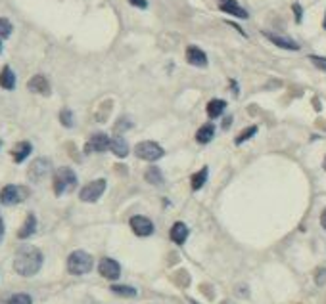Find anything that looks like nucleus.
<instances>
[{"label": "nucleus", "mask_w": 326, "mask_h": 304, "mask_svg": "<svg viewBox=\"0 0 326 304\" xmlns=\"http://www.w3.org/2000/svg\"><path fill=\"white\" fill-rule=\"evenodd\" d=\"M42 262H44V256L37 247L23 245L17 249V253L13 256V270H15V274H19L23 278H33L42 268Z\"/></svg>", "instance_id": "nucleus-1"}, {"label": "nucleus", "mask_w": 326, "mask_h": 304, "mask_svg": "<svg viewBox=\"0 0 326 304\" xmlns=\"http://www.w3.org/2000/svg\"><path fill=\"white\" fill-rule=\"evenodd\" d=\"M92 266H94V260L87 251H73L67 256V272L73 276H85L92 270Z\"/></svg>", "instance_id": "nucleus-2"}, {"label": "nucleus", "mask_w": 326, "mask_h": 304, "mask_svg": "<svg viewBox=\"0 0 326 304\" xmlns=\"http://www.w3.org/2000/svg\"><path fill=\"white\" fill-rule=\"evenodd\" d=\"M77 186V174L69 167H60L58 171L54 172V194L63 195L67 192H71Z\"/></svg>", "instance_id": "nucleus-3"}, {"label": "nucleus", "mask_w": 326, "mask_h": 304, "mask_svg": "<svg viewBox=\"0 0 326 304\" xmlns=\"http://www.w3.org/2000/svg\"><path fill=\"white\" fill-rule=\"evenodd\" d=\"M163 147L160 146V144H156V142H152V140H146V142H140V144H137V147H135V155H137L138 159H142V161H150V163H154V161H160V159L163 157Z\"/></svg>", "instance_id": "nucleus-4"}, {"label": "nucleus", "mask_w": 326, "mask_h": 304, "mask_svg": "<svg viewBox=\"0 0 326 304\" xmlns=\"http://www.w3.org/2000/svg\"><path fill=\"white\" fill-rule=\"evenodd\" d=\"M29 192H27V188L23 186H15V184H10V186H6V188H2V192H0V203L2 205H17V203H21L23 199H25Z\"/></svg>", "instance_id": "nucleus-5"}, {"label": "nucleus", "mask_w": 326, "mask_h": 304, "mask_svg": "<svg viewBox=\"0 0 326 304\" xmlns=\"http://www.w3.org/2000/svg\"><path fill=\"white\" fill-rule=\"evenodd\" d=\"M106 180L100 178V180H94V182H88L81 192H79V199L85 201V203H96L100 199L104 192H106Z\"/></svg>", "instance_id": "nucleus-6"}, {"label": "nucleus", "mask_w": 326, "mask_h": 304, "mask_svg": "<svg viewBox=\"0 0 326 304\" xmlns=\"http://www.w3.org/2000/svg\"><path fill=\"white\" fill-rule=\"evenodd\" d=\"M50 172H52V163L48 159L40 157V159H35L31 163V167L27 171V176H29L31 182H42Z\"/></svg>", "instance_id": "nucleus-7"}, {"label": "nucleus", "mask_w": 326, "mask_h": 304, "mask_svg": "<svg viewBox=\"0 0 326 304\" xmlns=\"http://www.w3.org/2000/svg\"><path fill=\"white\" fill-rule=\"evenodd\" d=\"M98 272H100L102 278H106V280H110V281H115V280H119V276H121V266H119V262L113 260V258H102L100 264H98Z\"/></svg>", "instance_id": "nucleus-8"}, {"label": "nucleus", "mask_w": 326, "mask_h": 304, "mask_svg": "<svg viewBox=\"0 0 326 304\" xmlns=\"http://www.w3.org/2000/svg\"><path fill=\"white\" fill-rule=\"evenodd\" d=\"M129 222H131V228H133V231L137 233L138 237H148V235L154 233V224H152V220L146 218V216H142V214L133 216Z\"/></svg>", "instance_id": "nucleus-9"}, {"label": "nucleus", "mask_w": 326, "mask_h": 304, "mask_svg": "<svg viewBox=\"0 0 326 304\" xmlns=\"http://www.w3.org/2000/svg\"><path fill=\"white\" fill-rule=\"evenodd\" d=\"M110 144H112V140H110L106 134H102V132L92 134L90 140L87 142L85 151H87V153H102V151L110 149Z\"/></svg>", "instance_id": "nucleus-10"}, {"label": "nucleus", "mask_w": 326, "mask_h": 304, "mask_svg": "<svg viewBox=\"0 0 326 304\" xmlns=\"http://www.w3.org/2000/svg\"><path fill=\"white\" fill-rule=\"evenodd\" d=\"M27 88L35 94H42V96H50V83L44 75H35L29 83H27Z\"/></svg>", "instance_id": "nucleus-11"}, {"label": "nucleus", "mask_w": 326, "mask_h": 304, "mask_svg": "<svg viewBox=\"0 0 326 304\" xmlns=\"http://www.w3.org/2000/svg\"><path fill=\"white\" fill-rule=\"evenodd\" d=\"M217 2H219L221 12L230 13V15L240 17V19H248V12H246V10L240 6L236 0H217Z\"/></svg>", "instance_id": "nucleus-12"}, {"label": "nucleus", "mask_w": 326, "mask_h": 304, "mask_svg": "<svg viewBox=\"0 0 326 304\" xmlns=\"http://www.w3.org/2000/svg\"><path fill=\"white\" fill-rule=\"evenodd\" d=\"M186 61L194 67H205L207 65V56L198 46H188L186 48Z\"/></svg>", "instance_id": "nucleus-13"}, {"label": "nucleus", "mask_w": 326, "mask_h": 304, "mask_svg": "<svg viewBox=\"0 0 326 304\" xmlns=\"http://www.w3.org/2000/svg\"><path fill=\"white\" fill-rule=\"evenodd\" d=\"M263 37L269 38L273 44H276L278 48H284V50H300V44L296 42V40H292V38L288 37H280V35H275V33H267V31H263Z\"/></svg>", "instance_id": "nucleus-14"}, {"label": "nucleus", "mask_w": 326, "mask_h": 304, "mask_svg": "<svg viewBox=\"0 0 326 304\" xmlns=\"http://www.w3.org/2000/svg\"><path fill=\"white\" fill-rule=\"evenodd\" d=\"M188 226L184 222H175L173 228H171V241H175L176 245H184L186 239H188Z\"/></svg>", "instance_id": "nucleus-15"}, {"label": "nucleus", "mask_w": 326, "mask_h": 304, "mask_svg": "<svg viewBox=\"0 0 326 304\" xmlns=\"http://www.w3.org/2000/svg\"><path fill=\"white\" fill-rule=\"evenodd\" d=\"M31 151H33L31 142H19V144H15L12 149L13 163H21V161H25V159L31 155Z\"/></svg>", "instance_id": "nucleus-16"}, {"label": "nucleus", "mask_w": 326, "mask_h": 304, "mask_svg": "<svg viewBox=\"0 0 326 304\" xmlns=\"http://www.w3.org/2000/svg\"><path fill=\"white\" fill-rule=\"evenodd\" d=\"M110 149L113 151V155H117L119 159H125L129 155V144L123 136H115L110 144Z\"/></svg>", "instance_id": "nucleus-17"}, {"label": "nucleus", "mask_w": 326, "mask_h": 304, "mask_svg": "<svg viewBox=\"0 0 326 304\" xmlns=\"http://www.w3.org/2000/svg\"><path fill=\"white\" fill-rule=\"evenodd\" d=\"M37 231V218H35V214H29L25 218V224L19 228L17 231V237L19 239H27V237H31L33 233Z\"/></svg>", "instance_id": "nucleus-18"}, {"label": "nucleus", "mask_w": 326, "mask_h": 304, "mask_svg": "<svg viewBox=\"0 0 326 304\" xmlns=\"http://www.w3.org/2000/svg\"><path fill=\"white\" fill-rule=\"evenodd\" d=\"M213 136H215V126L211 122H207V124L200 126V130L196 132V142L198 144H209L213 140Z\"/></svg>", "instance_id": "nucleus-19"}, {"label": "nucleus", "mask_w": 326, "mask_h": 304, "mask_svg": "<svg viewBox=\"0 0 326 304\" xmlns=\"http://www.w3.org/2000/svg\"><path fill=\"white\" fill-rule=\"evenodd\" d=\"M0 86L4 90H13L15 88V75L8 65L2 67V71H0Z\"/></svg>", "instance_id": "nucleus-20"}, {"label": "nucleus", "mask_w": 326, "mask_h": 304, "mask_svg": "<svg viewBox=\"0 0 326 304\" xmlns=\"http://www.w3.org/2000/svg\"><path fill=\"white\" fill-rule=\"evenodd\" d=\"M226 109V101L225 100H211L209 103H207V115H209V119H217V117H221Z\"/></svg>", "instance_id": "nucleus-21"}, {"label": "nucleus", "mask_w": 326, "mask_h": 304, "mask_svg": "<svg viewBox=\"0 0 326 304\" xmlns=\"http://www.w3.org/2000/svg\"><path fill=\"white\" fill-rule=\"evenodd\" d=\"M207 174H209V171H207V167H203L201 171H198L194 176H192V190L194 192H198V190H201V186L205 184V180H207Z\"/></svg>", "instance_id": "nucleus-22"}, {"label": "nucleus", "mask_w": 326, "mask_h": 304, "mask_svg": "<svg viewBox=\"0 0 326 304\" xmlns=\"http://www.w3.org/2000/svg\"><path fill=\"white\" fill-rule=\"evenodd\" d=\"M144 178H146L150 184H154V186H160V184H163V174H162V171H160L158 167H150V169L146 171V174H144Z\"/></svg>", "instance_id": "nucleus-23"}, {"label": "nucleus", "mask_w": 326, "mask_h": 304, "mask_svg": "<svg viewBox=\"0 0 326 304\" xmlns=\"http://www.w3.org/2000/svg\"><path fill=\"white\" fill-rule=\"evenodd\" d=\"M112 293L115 295H121V297H137L138 293L135 287H129V285H112Z\"/></svg>", "instance_id": "nucleus-24"}, {"label": "nucleus", "mask_w": 326, "mask_h": 304, "mask_svg": "<svg viewBox=\"0 0 326 304\" xmlns=\"http://www.w3.org/2000/svg\"><path fill=\"white\" fill-rule=\"evenodd\" d=\"M8 304H33V299L27 293H15L13 297H10Z\"/></svg>", "instance_id": "nucleus-25"}, {"label": "nucleus", "mask_w": 326, "mask_h": 304, "mask_svg": "<svg viewBox=\"0 0 326 304\" xmlns=\"http://www.w3.org/2000/svg\"><path fill=\"white\" fill-rule=\"evenodd\" d=\"M255 134H257V126H248V128H244V132L240 134L238 138L234 140V144H236V146H240V144H244L246 140H250V138H253Z\"/></svg>", "instance_id": "nucleus-26"}, {"label": "nucleus", "mask_w": 326, "mask_h": 304, "mask_svg": "<svg viewBox=\"0 0 326 304\" xmlns=\"http://www.w3.org/2000/svg\"><path fill=\"white\" fill-rule=\"evenodd\" d=\"M12 35V23L4 17H0V38H8Z\"/></svg>", "instance_id": "nucleus-27"}, {"label": "nucleus", "mask_w": 326, "mask_h": 304, "mask_svg": "<svg viewBox=\"0 0 326 304\" xmlns=\"http://www.w3.org/2000/svg\"><path fill=\"white\" fill-rule=\"evenodd\" d=\"M60 122H62L63 126L71 128V126H73V113L69 109H62L60 111Z\"/></svg>", "instance_id": "nucleus-28"}, {"label": "nucleus", "mask_w": 326, "mask_h": 304, "mask_svg": "<svg viewBox=\"0 0 326 304\" xmlns=\"http://www.w3.org/2000/svg\"><path fill=\"white\" fill-rule=\"evenodd\" d=\"M309 60H311V63H313L317 69L326 71V58H321V56H309Z\"/></svg>", "instance_id": "nucleus-29"}, {"label": "nucleus", "mask_w": 326, "mask_h": 304, "mask_svg": "<svg viewBox=\"0 0 326 304\" xmlns=\"http://www.w3.org/2000/svg\"><path fill=\"white\" fill-rule=\"evenodd\" d=\"M129 4H133L135 8H140V10H146L148 8V2L146 0H129Z\"/></svg>", "instance_id": "nucleus-30"}, {"label": "nucleus", "mask_w": 326, "mask_h": 304, "mask_svg": "<svg viewBox=\"0 0 326 304\" xmlns=\"http://www.w3.org/2000/svg\"><path fill=\"white\" fill-rule=\"evenodd\" d=\"M292 8H294V13H296V21L301 23V6H300V4H294Z\"/></svg>", "instance_id": "nucleus-31"}, {"label": "nucleus", "mask_w": 326, "mask_h": 304, "mask_svg": "<svg viewBox=\"0 0 326 304\" xmlns=\"http://www.w3.org/2000/svg\"><path fill=\"white\" fill-rule=\"evenodd\" d=\"M321 226L326 230V208L323 210V214H321Z\"/></svg>", "instance_id": "nucleus-32"}, {"label": "nucleus", "mask_w": 326, "mask_h": 304, "mask_svg": "<svg viewBox=\"0 0 326 304\" xmlns=\"http://www.w3.org/2000/svg\"><path fill=\"white\" fill-rule=\"evenodd\" d=\"M2 237H4V220L0 218V241H2Z\"/></svg>", "instance_id": "nucleus-33"}, {"label": "nucleus", "mask_w": 326, "mask_h": 304, "mask_svg": "<svg viewBox=\"0 0 326 304\" xmlns=\"http://www.w3.org/2000/svg\"><path fill=\"white\" fill-rule=\"evenodd\" d=\"M230 85H232V92H234V94H238V85H236L234 81H230Z\"/></svg>", "instance_id": "nucleus-34"}, {"label": "nucleus", "mask_w": 326, "mask_h": 304, "mask_svg": "<svg viewBox=\"0 0 326 304\" xmlns=\"http://www.w3.org/2000/svg\"><path fill=\"white\" fill-rule=\"evenodd\" d=\"M323 169L326 171V157H325V163H323Z\"/></svg>", "instance_id": "nucleus-35"}, {"label": "nucleus", "mask_w": 326, "mask_h": 304, "mask_svg": "<svg viewBox=\"0 0 326 304\" xmlns=\"http://www.w3.org/2000/svg\"><path fill=\"white\" fill-rule=\"evenodd\" d=\"M323 25H325V29H326V13H325V21H323Z\"/></svg>", "instance_id": "nucleus-36"}, {"label": "nucleus", "mask_w": 326, "mask_h": 304, "mask_svg": "<svg viewBox=\"0 0 326 304\" xmlns=\"http://www.w3.org/2000/svg\"><path fill=\"white\" fill-rule=\"evenodd\" d=\"M0 52H2V38H0Z\"/></svg>", "instance_id": "nucleus-37"}]
</instances>
